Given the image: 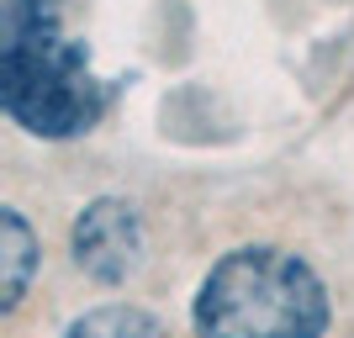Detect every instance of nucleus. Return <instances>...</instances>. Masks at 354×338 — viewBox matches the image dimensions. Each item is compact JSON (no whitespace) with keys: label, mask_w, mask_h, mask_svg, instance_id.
Returning a JSON list of instances; mask_svg holds the SVG:
<instances>
[{"label":"nucleus","mask_w":354,"mask_h":338,"mask_svg":"<svg viewBox=\"0 0 354 338\" xmlns=\"http://www.w3.org/2000/svg\"><path fill=\"white\" fill-rule=\"evenodd\" d=\"M59 21L64 0L0 6V111L48 143L90 133L111 106V85L90 69V48L64 37Z\"/></svg>","instance_id":"f257e3e1"},{"label":"nucleus","mask_w":354,"mask_h":338,"mask_svg":"<svg viewBox=\"0 0 354 338\" xmlns=\"http://www.w3.org/2000/svg\"><path fill=\"white\" fill-rule=\"evenodd\" d=\"M328 285L291 249L243 243L207 270L196 291V338H323L328 333Z\"/></svg>","instance_id":"f03ea898"},{"label":"nucleus","mask_w":354,"mask_h":338,"mask_svg":"<svg viewBox=\"0 0 354 338\" xmlns=\"http://www.w3.org/2000/svg\"><path fill=\"white\" fill-rule=\"evenodd\" d=\"M69 254L95 285H122L127 275H138V265L148 254L138 206L122 201V196H95L69 227Z\"/></svg>","instance_id":"7ed1b4c3"},{"label":"nucleus","mask_w":354,"mask_h":338,"mask_svg":"<svg viewBox=\"0 0 354 338\" xmlns=\"http://www.w3.org/2000/svg\"><path fill=\"white\" fill-rule=\"evenodd\" d=\"M32 275H37V233L16 206H6L0 212V312H16L27 301Z\"/></svg>","instance_id":"20e7f679"},{"label":"nucleus","mask_w":354,"mask_h":338,"mask_svg":"<svg viewBox=\"0 0 354 338\" xmlns=\"http://www.w3.org/2000/svg\"><path fill=\"white\" fill-rule=\"evenodd\" d=\"M64 338H169V328L143 307H127V301H106V307L80 312Z\"/></svg>","instance_id":"39448f33"}]
</instances>
